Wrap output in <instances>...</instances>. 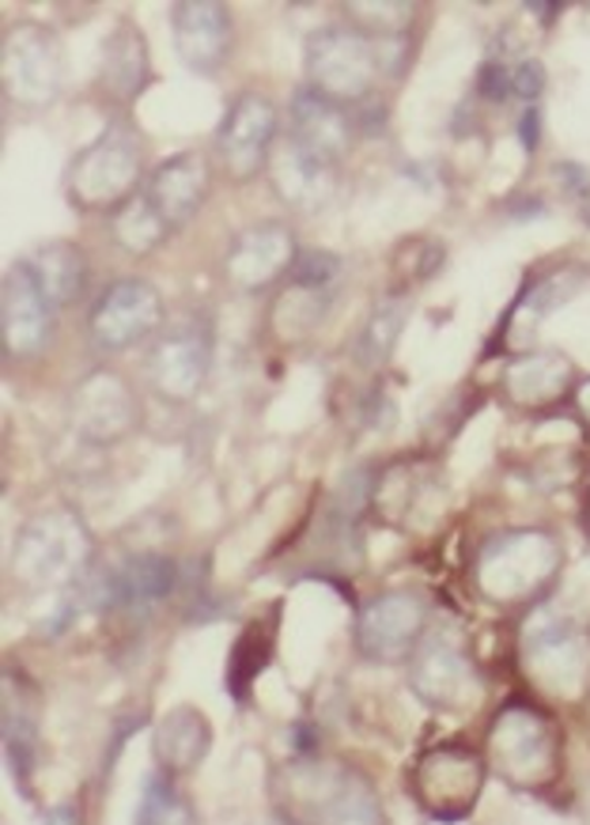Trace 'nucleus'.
<instances>
[{
  "label": "nucleus",
  "instance_id": "nucleus-1",
  "mask_svg": "<svg viewBox=\"0 0 590 825\" xmlns=\"http://www.w3.org/2000/svg\"><path fill=\"white\" fill-rule=\"evenodd\" d=\"M401 42L406 39H371L352 23L322 27L307 39L303 50L307 80H311L307 88L341 107H360L371 99L374 80L401 64Z\"/></svg>",
  "mask_w": 590,
  "mask_h": 825
},
{
  "label": "nucleus",
  "instance_id": "nucleus-2",
  "mask_svg": "<svg viewBox=\"0 0 590 825\" xmlns=\"http://www.w3.org/2000/svg\"><path fill=\"white\" fill-rule=\"evenodd\" d=\"M280 818L288 825H387L371 781L356 768L299 762L280 773Z\"/></svg>",
  "mask_w": 590,
  "mask_h": 825
},
{
  "label": "nucleus",
  "instance_id": "nucleus-3",
  "mask_svg": "<svg viewBox=\"0 0 590 825\" xmlns=\"http://www.w3.org/2000/svg\"><path fill=\"white\" fill-rule=\"evenodd\" d=\"M140 175H144V140L129 121H110L69 163L64 190L83 212H114L140 193Z\"/></svg>",
  "mask_w": 590,
  "mask_h": 825
},
{
  "label": "nucleus",
  "instance_id": "nucleus-4",
  "mask_svg": "<svg viewBox=\"0 0 590 825\" xmlns=\"http://www.w3.org/2000/svg\"><path fill=\"white\" fill-rule=\"evenodd\" d=\"M91 565V534L72 511H46L12 546V579L27 590H69Z\"/></svg>",
  "mask_w": 590,
  "mask_h": 825
},
{
  "label": "nucleus",
  "instance_id": "nucleus-5",
  "mask_svg": "<svg viewBox=\"0 0 590 825\" xmlns=\"http://www.w3.org/2000/svg\"><path fill=\"white\" fill-rule=\"evenodd\" d=\"M560 730L552 727V719L541 708L511 700L500 708V716L492 719L489 730V754L492 765L514 787H538L552 784V776L560 773Z\"/></svg>",
  "mask_w": 590,
  "mask_h": 825
},
{
  "label": "nucleus",
  "instance_id": "nucleus-6",
  "mask_svg": "<svg viewBox=\"0 0 590 825\" xmlns=\"http://www.w3.org/2000/svg\"><path fill=\"white\" fill-rule=\"evenodd\" d=\"M560 568V546L546 530H511L492 538L477 557V584L496 603H522L549 587Z\"/></svg>",
  "mask_w": 590,
  "mask_h": 825
},
{
  "label": "nucleus",
  "instance_id": "nucleus-7",
  "mask_svg": "<svg viewBox=\"0 0 590 825\" xmlns=\"http://www.w3.org/2000/svg\"><path fill=\"white\" fill-rule=\"evenodd\" d=\"M61 39L42 23L20 20L4 31L0 42V80L4 96L16 107L39 110L50 107L61 91Z\"/></svg>",
  "mask_w": 590,
  "mask_h": 825
},
{
  "label": "nucleus",
  "instance_id": "nucleus-8",
  "mask_svg": "<svg viewBox=\"0 0 590 825\" xmlns=\"http://www.w3.org/2000/svg\"><path fill=\"white\" fill-rule=\"evenodd\" d=\"M484 784V765L470 746L443 743L432 746L417 757L409 787H413L417 803L436 822H462L477 806Z\"/></svg>",
  "mask_w": 590,
  "mask_h": 825
},
{
  "label": "nucleus",
  "instance_id": "nucleus-9",
  "mask_svg": "<svg viewBox=\"0 0 590 825\" xmlns=\"http://www.w3.org/2000/svg\"><path fill=\"white\" fill-rule=\"evenodd\" d=\"M428 603L417 590H382L356 617V648L368 663L393 667L424 644Z\"/></svg>",
  "mask_w": 590,
  "mask_h": 825
},
{
  "label": "nucleus",
  "instance_id": "nucleus-10",
  "mask_svg": "<svg viewBox=\"0 0 590 825\" xmlns=\"http://www.w3.org/2000/svg\"><path fill=\"white\" fill-rule=\"evenodd\" d=\"M58 304L42 288L31 261L20 258L4 274V296H0V326H4V352L16 360L42 352L53 337Z\"/></svg>",
  "mask_w": 590,
  "mask_h": 825
},
{
  "label": "nucleus",
  "instance_id": "nucleus-11",
  "mask_svg": "<svg viewBox=\"0 0 590 825\" xmlns=\"http://www.w3.org/2000/svg\"><path fill=\"white\" fill-rule=\"evenodd\" d=\"M159 322H163V296L148 280L121 277L99 296L96 311H91V337L99 349L121 352L156 334Z\"/></svg>",
  "mask_w": 590,
  "mask_h": 825
},
{
  "label": "nucleus",
  "instance_id": "nucleus-12",
  "mask_svg": "<svg viewBox=\"0 0 590 825\" xmlns=\"http://www.w3.org/2000/svg\"><path fill=\"white\" fill-rule=\"evenodd\" d=\"M277 107L266 96H239L231 102V110L220 121L217 133V152L223 159V171H228L236 182H247L258 171L269 167V156H273L277 145Z\"/></svg>",
  "mask_w": 590,
  "mask_h": 825
},
{
  "label": "nucleus",
  "instance_id": "nucleus-13",
  "mask_svg": "<svg viewBox=\"0 0 590 825\" xmlns=\"http://www.w3.org/2000/svg\"><path fill=\"white\" fill-rule=\"evenodd\" d=\"M409 686L428 708L439 712L473 708V700L481 697V682H477L473 663L466 659L458 640L443 633H436L432 640H424L417 648L413 667H409Z\"/></svg>",
  "mask_w": 590,
  "mask_h": 825
},
{
  "label": "nucleus",
  "instance_id": "nucleus-14",
  "mask_svg": "<svg viewBox=\"0 0 590 825\" xmlns=\"http://www.w3.org/2000/svg\"><path fill=\"white\" fill-rule=\"evenodd\" d=\"M212 368V334L204 322L171 326L148 352V379L167 401H190Z\"/></svg>",
  "mask_w": 590,
  "mask_h": 825
},
{
  "label": "nucleus",
  "instance_id": "nucleus-15",
  "mask_svg": "<svg viewBox=\"0 0 590 825\" xmlns=\"http://www.w3.org/2000/svg\"><path fill=\"white\" fill-rule=\"evenodd\" d=\"M69 417L77 425V433L83 439H91V444H118V439L133 433L140 420L137 394L121 375L96 371L72 394Z\"/></svg>",
  "mask_w": 590,
  "mask_h": 825
},
{
  "label": "nucleus",
  "instance_id": "nucleus-16",
  "mask_svg": "<svg viewBox=\"0 0 590 825\" xmlns=\"http://www.w3.org/2000/svg\"><path fill=\"white\" fill-rule=\"evenodd\" d=\"M296 258V236L284 223H254V228L239 231V239L231 242L228 258H223V274L239 292H266L269 285L292 274Z\"/></svg>",
  "mask_w": 590,
  "mask_h": 825
},
{
  "label": "nucleus",
  "instance_id": "nucleus-17",
  "mask_svg": "<svg viewBox=\"0 0 590 825\" xmlns=\"http://www.w3.org/2000/svg\"><path fill=\"white\" fill-rule=\"evenodd\" d=\"M266 175H269V182H273V193L280 201L292 205L299 212L322 209V205L337 193V163L318 156L314 148H307L303 140H296L292 133L273 145Z\"/></svg>",
  "mask_w": 590,
  "mask_h": 825
},
{
  "label": "nucleus",
  "instance_id": "nucleus-18",
  "mask_svg": "<svg viewBox=\"0 0 590 825\" xmlns=\"http://www.w3.org/2000/svg\"><path fill=\"white\" fill-rule=\"evenodd\" d=\"M178 584L174 560L163 553H137L118 565L102 571L96 584V606L99 609H118V614H140L163 603Z\"/></svg>",
  "mask_w": 590,
  "mask_h": 825
},
{
  "label": "nucleus",
  "instance_id": "nucleus-19",
  "mask_svg": "<svg viewBox=\"0 0 590 825\" xmlns=\"http://www.w3.org/2000/svg\"><path fill=\"white\" fill-rule=\"evenodd\" d=\"M209 190H212L209 159L197 152H178L171 159H163L144 182L148 201L156 205V212L167 220L171 231L186 228L201 212V205L209 201Z\"/></svg>",
  "mask_w": 590,
  "mask_h": 825
},
{
  "label": "nucleus",
  "instance_id": "nucleus-20",
  "mask_svg": "<svg viewBox=\"0 0 590 825\" xmlns=\"http://www.w3.org/2000/svg\"><path fill=\"white\" fill-rule=\"evenodd\" d=\"M171 34L186 69L217 72L231 50V12L217 0H182L171 8Z\"/></svg>",
  "mask_w": 590,
  "mask_h": 825
},
{
  "label": "nucleus",
  "instance_id": "nucleus-21",
  "mask_svg": "<svg viewBox=\"0 0 590 825\" xmlns=\"http://www.w3.org/2000/svg\"><path fill=\"white\" fill-rule=\"evenodd\" d=\"M356 115L352 107H341V102L318 96V91L303 88L292 99V133L296 140H303L307 148H314L318 156H326L330 163H341L352 148L356 137Z\"/></svg>",
  "mask_w": 590,
  "mask_h": 825
},
{
  "label": "nucleus",
  "instance_id": "nucleus-22",
  "mask_svg": "<svg viewBox=\"0 0 590 825\" xmlns=\"http://www.w3.org/2000/svg\"><path fill=\"white\" fill-rule=\"evenodd\" d=\"M152 80V61H148L144 34L133 20H121L102 46L99 88L114 102H133Z\"/></svg>",
  "mask_w": 590,
  "mask_h": 825
},
{
  "label": "nucleus",
  "instance_id": "nucleus-23",
  "mask_svg": "<svg viewBox=\"0 0 590 825\" xmlns=\"http://www.w3.org/2000/svg\"><path fill=\"white\" fill-rule=\"evenodd\" d=\"M212 746V727L197 708H171L156 727V762L163 773H193Z\"/></svg>",
  "mask_w": 590,
  "mask_h": 825
},
{
  "label": "nucleus",
  "instance_id": "nucleus-24",
  "mask_svg": "<svg viewBox=\"0 0 590 825\" xmlns=\"http://www.w3.org/2000/svg\"><path fill=\"white\" fill-rule=\"evenodd\" d=\"M530 663L552 689H568V682L587 667V644L571 625H552L530 636Z\"/></svg>",
  "mask_w": 590,
  "mask_h": 825
},
{
  "label": "nucleus",
  "instance_id": "nucleus-25",
  "mask_svg": "<svg viewBox=\"0 0 590 825\" xmlns=\"http://www.w3.org/2000/svg\"><path fill=\"white\" fill-rule=\"evenodd\" d=\"M27 261H31V269L39 274L42 288L58 307L77 304L88 288V261H83L77 242H46Z\"/></svg>",
  "mask_w": 590,
  "mask_h": 825
},
{
  "label": "nucleus",
  "instance_id": "nucleus-26",
  "mask_svg": "<svg viewBox=\"0 0 590 825\" xmlns=\"http://www.w3.org/2000/svg\"><path fill=\"white\" fill-rule=\"evenodd\" d=\"M277 625H280V614L277 609H269V617H258L254 625H247L242 636L236 640V652H231V663H228V689L231 697H247V689L258 682V674L269 667V659H273V644H277Z\"/></svg>",
  "mask_w": 590,
  "mask_h": 825
},
{
  "label": "nucleus",
  "instance_id": "nucleus-27",
  "mask_svg": "<svg viewBox=\"0 0 590 825\" xmlns=\"http://www.w3.org/2000/svg\"><path fill=\"white\" fill-rule=\"evenodd\" d=\"M167 236H171V228H167V220L156 212V205L148 201L144 190L133 193L121 209L110 212V239H114L126 255H152Z\"/></svg>",
  "mask_w": 590,
  "mask_h": 825
},
{
  "label": "nucleus",
  "instance_id": "nucleus-28",
  "mask_svg": "<svg viewBox=\"0 0 590 825\" xmlns=\"http://www.w3.org/2000/svg\"><path fill=\"white\" fill-rule=\"evenodd\" d=\"M409 322V299L406 296H387L371 307L368 322L360 330V360L368 368H382L398 349V337Z\"/></svg>",
  "mask_w": 590,
  "mask_h": 825
},
{
  "label": "nucleus",
  "instance_id": "nucleus-29",
  "mask_svg": "<svg viewBox=\"0 0 590 825\" xmlns=\"http://www.w3.org/2000/svg\"><path fill=\"white\" fill-rule=\"evenodd\" d=\"M326 315V292H311V288L288 285V292L277 299V334L284 341H296V337H307L322 322Z\"/></svg>",
  "mask_w": 590,
  "mask_h": 825
},
{
  "label": "nucleus",
  "instance_id": "nucleus-30",
  "mask_svg": "<svg viewBox=\"0 0 590 825\" xmlns=\"http://www.w3.org/2000/svg\"><path fill=\"white\" fill-rule=\"evenodd\" d=\"M568 368L560 360H549V356H538V360H527L511 371V394L522 401V406H538V401H549L564 390Z\"/></svg>",
  "mask_w": 590,
  "mask_h": 825
},
{
  "label": "nucleus",
  "instance_id": "nucleus-31",
  "mask_svg": "<svg viewBox=\"0 0 590 825\" xmlns=\"http://www.w3.org/2000/svg\"><path fill=\"white\" fill-rule=\"evenodd\" d=\"M133 825H197V822H193L190 806L171 792V784L156 776V781H148L144 787V799H140Z\"/></svg>",
  "mask_w": 590,
  "mask_h": 825
},
{
  "label": "nucleus",
  "instance_id": "nucleus-32",
  "mask_svg": "<svg viewBox=\"0 0 590 825\" xmlns=\"http://www.w3.org/2000/svg\"><path fill=\"white\" fill-rule=\"evenodd\" d=\"M337 274H341V261L333 255H326V250H299L288 280L299 288H311V292H330Z\"/></svg>",
  "mask_w": 590,
  "mask_h": 825
},
{
  "label": "nucleus",
  "instance_id": "nucleus-33",
  "mask_svg": "<svg viewBox=\"0 0 590 825\" xmlns=\"http://www.w3.org/2000/svg\"><path fill=\"white\" fill-rule=\"evenodd\" d=\"M541 83H546V72H541L538 61H530V64H519V69H514L511 91L519 99H538L541 96Z\"/></svg>",
  "mask_w": 590,
  "mask_h": 825
},
{
  "label": "nucleus",
  "instance_id": "nucleus-34",
  "mask_svg": "<svg viewBox=\"0 0 590 825\" xmlns=\"http://www.w3.org/2000/svg\"><path fill=\"white\" fill-rule=\"evenodd\" d=\"M522 145H527L530 152L538 148V110H533V107L522 115Z\"/></svg>",
  "mask_w": 590,
  "mask_h": 825
},
{
  "label": "nucleus",
  "instance_id": "nucleus-35",
  "mask_svg": "<svg viewBox=\"0 0 590 825\" xmlns=\"http://www.w3.org/2000/svg\"><path fill=\"white\" fill-rule=\"evenodd\" d=\"M50 825H77V811H72V806H61V811L50 814Z\"/></svg>",
  "mask_w": 590,
  "mask_h": 825
},
{
  "label": "nucleus",
  "instance_id": "nucleus-36",
  "mask_svg": "<svg viewBox=\"0 0 590 825\" xmlns=\"http://www.w3.org/2000/svg\"><path fill=\"white\" fill-rule=\"evenodd\" d=\"M277 825H288V822H277Z\"/></svg>",
  "mask_w": 590,
  "mask_h": 825
}]
</instances>
